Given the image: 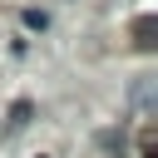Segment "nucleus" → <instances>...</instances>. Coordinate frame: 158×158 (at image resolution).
<instances>
[{
  "label": "nucleus",
  "mask_w": 158,
  "mask_h": 158,
  "mask_svg": "<svg viewBox=\"0 0 158 158\" xmlns=\"http://www.w3.org/2000/svg\"><path fill=\"white\" fill-rule=\"evenodd\" d=\"M25 25H30V30H44L49 15H44V10H25Z\"/></svg>",
  "instance_id": "20e7f679"
},
{
  "label": "nucleus",
  "mask_w": 158,
  "mask_h": 158,
  "mask_svg": "<svg viewBox=\"0 0 158 158\" xmlns=\"http://www.w3.org/2000/svg\"><path fill=\"white\" fill-rule=\"evenodd\" d=\"M138 158H158V138H153V128H143V138H138Z\"/></svg>",
  "instance_id": "7ed1b4c3"
},
{
  "label": "nucleus",
  "mask_w": 158,
  "mask_h": 158,
  "mask_svg": "<svg viewBox=\"0 0 158 158\" xmlns=\"http://www.w3.org/2000/svg\"><path fill=\"white\" fill-rule=\"evenodd\" d=\"M133 44H138V49H153V44H158V20H153V15H138V20H133Z\"/></svg>",
  "instance_id": "f257e3e1"
},
{
  "label": "nucleus",
  "mask_w": 158,
  "mask_h": 158,
  "mask_svg": "<svg viewBox=\"0 0 158 158\" xmlns=\"http://www.w3.org/2000/svg\"><path fill=\"white\" fill-rule=\"evenodd\" d=\"M30 114H35V109H30V99H20V104L10 109V123H15V128H25V123H30Z\"/></svg>",
  "instance_id": "f03ea898"
}]
</instances>
